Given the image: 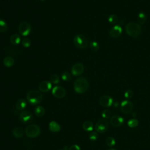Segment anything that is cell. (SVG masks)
Returning a JSON list of instances; mask_svg holds the SVG:
<instances>
[{
  "label": "cell",
  "instance_id": "6da1fadb",
  "mask_svg": "<svg viewBox=\"0 0 150 150\" xmlns=\"http://www.w3.org/2000/svg\"><path fill=\"white\" fill-rule=\"evenodd\" d=\"M125 30L127 34L132 38H138L142 32L141 25L135 22H128L125 27Z\"/></svg>",
  "mask_w": 150,
  "mask_h": 150
},
{
  "label": "cell",
  "instance_id": "7a4b0ae2",
  "mask_svg": "<svg viewBox=\"0 0 150 150\" xmlns=\"http://www.w3.org/2000/svg\"><path fill=\"white\" fill-rule=\"evenodd\" d=\"M43 99V95L41 91L36 89L29 91L26 94V100L29 104L36 105L41 102Z\"/></svg>",
  "mask_w": 150,
  "mask_h": 150
},
{
  "label": "cell",
  "instance_id": "3957f363",
  "mask_svg": "<svg viewBox=\"0 0 150 150\" xmlns=\"http://www.w3.org/2000/svg\"><path fill=\"white\" fill-rule=\"evenodd\" d=\"M73 87L76 93L83 94L87 91L89 88V82L85 77H79L75 80Z\"/></svg>",
  "mask_w": 150,
  "mask_h": 150
},
{
  "label": "cell",
  "instance_id": "277c9868",
  "mask_svg": "<svg viewBox=\"0 0 150 150\" xmlns=\"http://www.w3.org/2000/svg\"><path fill=\"white\" fill-rule=\"evenodd\" d=\"M75 45L79 49H85L89 45L87 38L82 34L76 35L73 39Z\"/></svg>",
  "mask_w": 150,
  "mask_h": 150
},
{
  "label": "cell",
  "instance_id": "5b68a950",
  "mask_svg": "<svg viewBox=\"0 0 150 150\" xmlns=\"http://www.w3.org/2000/svg\"><path fill=\"white\" fill-rule=\"evenodd\" d=\"M41 133V129L38 126L31 124L25 129V134L29 138H35L38 137Z\"/></svg>",
  "mask_w": 150,
  "mask_h": 150
},
{
  "label": "cell",
  "instance_id": "8992f818",
  "mask_svg": "<svg viewBox=\"0 0 150 150\" xmlns=\"http://www.w3.org/2000/svg\"><path fill=\"white\" fill-rule=\"evenodd\" d=\"M109 124L107 120L101 118L98 120L95 125L96 131L99 133H104L107 131L108 128Z\"/></svg>",
  "mask_w": 150,
  "mask_h": 150
},
{
  "label": "cell",
  "instance_id": "52a82bcc",
  "mask_svg": "<svg viewBox=\"0 0 150 150\" xmlns=\"http://www.w3.org/2000/svg\"><path fill=\"white\" fill-rule=\"evenodd\" d=\"M19 34L24 36H26L31 32V26L28 22L22 21L19 24L18 26Z\"/></svg>",
  "mask_w": 150,
  "mask_h": 150
},
{
  "label": "cell",
  "instance_id": "ba28073f",
  "mask_svg": "<svg viewBox=\"0 0 150 150\" xmlns=\"http://www.w3.org/2000/svg\"><path fill=\"white\" fill-rule=\"evenodd\" d=\"M33 118L34 117L32 114L28 110L22 111L19 114L20 120L24 124L31 123L33 120Z\"/></svg>",
  "mask_w": 150,
  "mask_h": 150
},
{
  "label": "cell",
  "instance_id": "9c48e42d",
  "mask_svg": "<svg viewBox=\"0 0 150 150\" xmlns=\"http://www.w3.org/2000/svg\"><path fill=\"white\" fill-rule=\"evenodd\" d=\"M123 33V28L119 25H115L110 29L109 34L112 38L116 39L120 37Z\"/></svg>",
  "mask_w": 150,
  "mask_h": 150
},
{
  "label": "cell",
  "instance_id": "30bf717a",
  "mask_svg": "<svg viewBox=\"0 0 150 150\" xmlns=\"http://www.w3.org/2000/svg\"><path fill=\"white\" fill-rule=\"evenodd\" d=\"M52 93L57 98H62L66 96V92L63 87L56 86L52 89Z\"/></svg>",
  "mask_w": 150,
  "mask_h": 150
},
{
  "label": "cell",
  "instance_id": "8fae6325",
  "mask_svg": "<svg viewBox=\"0 0 150 150\" xmlns=\"http://www.w3.org/2000/svg\"><path fill=\"white\" fill-rule=\"evenodd\" d=\"M99 104L104 107H110L113 104V98L108 95H104L99 99Z\"/></svg>",
  "mask_w": 150,
  "mask_h": 150
},
{
  "label": "cell",
  "instance_id": "7c38bea8",
  "mask_svg": "<svg viewBox=\"0 0 150 150\" xmlns=\"http://www.w3.org/2000/svg\"><path fill=\"white\" fill-rule=\"evenodd\" d=\"M121 110L124 114L130 113L133 108V104L131 102L127 100H124L121 103Z\"/></svg>",
  "mask_w": 150,
  "mask_h": 150
},
{
  "label": "cell",
  "instance_id": "4fadbf2b",
  "mask_svg": "<svg viewBox=\"0 0 150 150\" xmlns=\"http://www.w3.org/2000/svg\"><path fill=\"white\" fill-rule=\"evenodd\" d=\"M85 70L84 66L81 63H76L73 65L71 69V73L73 76H77L81 75Z\"/></svg>",
  "mask_w": 150,
  "mask_h": 150
},
{
  "label": "cell",
  "instance_id": "5bb4252c",
  "mask_svg": "<svg viewBox=\"0 0 150 150\" xmlns=\"http://www.w3.org/2000/svg\"><path fill=\"white\" fill-rule=\"evenodd\" d=\"M124 118L117 115H114L111 117L110 120V123L111 125L114 127H119L122 126L124 123Z\"/></svg>",
  "mask_w": 150,
  "mask_h": 150
},
{
  "label": "cell",
  "instance_id": "9a60e30c",
  "mask_svg": "<svg viewBox=\"0 0 150 150\" xmlns=\"http://www.w3.org/2000/svg\"><path fill=\"white\" fill-rule=\"evenodd\" d=\"M51 88H52V83L50 82L46 81H42L39 85V91H41V92H44V93L48 92L51 89Z\"/></svg>",
  "mask_w": 150,
  "mask_h": 150
},
{
  "label": "cell",
  "instance_id": "2e32d148",
  "mask_svg": "<svg viewBox=\"0 0 150 150\" xmlns=\"http://www.w3.org/2000/svg\"><path fill=\"white\" fill-rule=\"evenodd\" d=\"M61 126L55 121H52L49 124V130L53 133H57L61 130Z\"/></svg>",
  "mask_w": 150,
  "mask_h": 150
},
{
  "label": "cell",
  "instance_id": "e0dca14e",
  "mask_svg": "<svg viewBox=\"0 0 150 150\" xmlns=\"http://www.w3.org/2000/svg\"><path fill=\"white\" fill-rule=\"evenodd\" d=\"M26 102L23 98L18 100L15 104V108L19 111H22L26 107Z\"/></svg>",
  "mask_w": 150,
  "mask_h": 150
},
{
  "label": "cell",
  "instance_id": "ac0fdd59",
  "mask_svg": "<svg viewBox=\"0 0 150 150\" xmlns=\"http://www.w3.org/2000/svg\"><path fill=\"white\" fill-rule=\"evenodd\" d=\"M35 114L38 117H42L45 114V109L41 106H36L34 110Z\"/></svg>",
  "mask_w": 150,
  "mask_h": 150
},
{
  "label": "cell",
  "instance_id": "d6986e66",
  "mask_svg": "<svg viewBox=\"0 0 150 150\" xmlns=\"http://www.w3.org/2000/svg\"><path fill=\"white\" fill-rule=\"evenodd\" d=\"M13 135L17 138H22L24 135L23 129L21 127H15L13 130Z\"/></svg>",
  "mask_w": 150,
  "mask_h": 150
},
{
  "label": "cell",
  "instance_id": "ffe728a7",
  "mask_svg": "<svg viewBox=\"0 0 150 150\" xmlns=\"http://www.w3.org/2000/svg\"><path fill=\"white\" fill-rule=\"evenodd\" d=\"M9 41L12 45H18L20 42H21V37L19 36L18 34H13L9 38Z\"/></svg>",
  "mask_w": 150,
  "mask_h": 150
},
{
  "label": "cell",
  "instance_id": "44dd1931",
  "mask_svg": "<svg viewBox=\"0 0 150 150\" xmlns=\"http://www.w3.org/2000/svg\"><path fill=\"white\" fill-rule=\"evenodd\" d=\"M82 127L86 131H92L94 128L93 123L89 120L85 121L82 124Z\"/></svg>",
  "mask_w": 150,
  "mask_h": 150
},
{
  "label": "cell",
  "instance_id": "7402d4cb",
  "mask_svg": "<svg viewBox=\"0 0 150 150\" xmlns=\"http://www.w3.org/2000/svg\"><path fill=\"white\" fill-rule=\"evenodd\" d=\"M3 63L5 66L10 67L14 65V60L12 57L7 56L5 57L3 60Z\"/></svg>",
  "mask_w": 150,
  "mask_h": 150
},
{
  "label": "cell",
  "instance_id": "603a6c76",
  "mask_svg": "<svg viewBox=\"0 0 150 150\" xmlns=\"http://www.w3.org/2000/svg\"><path fill=\"white\" fill-rule=\"evenodd\" d=\"M147 20L146 14L144 13H139L137 17V21L139 25H143L145 22Z\"/></svg>",
  "mask_w": 150,
  "mask_h": 150
},
{
  "label": "cell",
  "instance_id": "cb8c5ba5",
  "mask_svg": "<svg viewBox=\"0 0 150 150\" xmlns=\"http://www.w3.org/2000/svg\"><path fill=\"white\" fill-rule=\"evenodd\" d=\"M108 22L112 24H116L118 22V18L116 14H112L110 15L108 18Z\"/></svg>",
  "mask_w": 150,
  "mask_h": 150
},
{
  "label": "cell",
  "instance_id": "d4e9b609",
  "mask_svg": "<svg viewBox=\"0 0 150 150\" xmlns=\"http://www.w3.org/2000/svg\"><path fill=\"white\" fill-rule=\"evenodd\" d=\"M138 120L135 118H133L128 121L127 125L130 128H135L138 126Z\"/></svg>",
  "mask_w": 150,
  "mask_h": 150
},
{
  "label": "cell",
  "instance_id": "484cf974",
  "mask_svg": "<svg viewBox=\"0 0 150 150\" xmlns=\"http://www.w3.org/2000/svg\"><path fill=\"white\" fill-rule=\"evenodd\" d=\"M50 82L51 83L56 85L60 82V79L57 75L53 74L50 77Z\"/></svg>",
  "mask_w": 150,
  "mask_h": 150
},
{
  "label": "cell",
  "instance_id": "4316f807",
  "mask_svg": "<svg viewBox=\"0 0 150 150\" xmlns=\"http://www.w3.org/2000/svg\"><path fill=\"white\" fill-rule=\"evenodd\" d=\"M8 29V25L5 21L0 19V32H5Z\"/></svg>",
  "mask_w": 150,
  "mask_h": 150
},
{
  "label": "cell",
  "instance_id": "83f0119b",
  "mask_svg": "<svg viewBox=\"0 0 150 150\" xmlns=\"http://www.w3.org/2000/svg\"><path fill=\"white\" fill-rule=\"evenodd\" d=\"M5 51H7V53H8L9 55H17L18 54L17 49L13 48V47H11V46H7V49H5Z\"/></svg>",
  "mask_w": 150,
  "mask_h": 150
},
{
  "label": "cell",
  "instance_id": "f1b7e54d",
  "mask_svg": "<svg viewBox=\"0 0 150 150\" xmlns=\"http://www.w3.org/2000/svg\"><path fill=\"white\" fill-rule=\"evenodd\" d=\"M99 44L95 41H93L90 44V48L93 52H97L99 49Z\"/></svg>",
  "mask_w": 150,
  "mask_h": 150
},
{
  "label": "cell",
  "instance_id": "f546056e",
  "mask_svg": "<svg viewBox=\"0 0 150 150\" xmlns=\"http://www.w3.org/2000/svg\"><path fill=\"white\" fill-rule=\"evenodd\" d=\"M106 143L108 147H113L116 144L115 139L112 137H108L107 138Z\"/></svg>",
  "mask_w": 150,
  "mask_h": 150
},
{
  "label": "cell",
  "instance_id": "4dcf8cb0",
  "mask_svg": "<svg viewBox=\"0 0 150 150\" xmlns=\"http://www.w3.org/2000/svg\"><path fill=\"white\" fill-rule=\"evenodd\" d=\"M102 117L104 119H108V118H111V116H112V113L109 110H104L103 111L102 114Z\"/></svg>",
  "mask_w": 150,
  "mask_h": 150
},
{
  "label": "cell",
  "instance_id": "1f68e13d",
  "mask_svg": "<svg viewBox=\"0 0 150 150\" xmlns=\"http://www.w3.org/2000/svg\"><path fill=\"white\" fill-rule=\"evenodd\" d=\"M22 45L25 48H29L30 46L31 45V40H30L29 38H24L22 42Z\"/></svg>",
  "mask_w": 150,
  "mask_h": 150
},
{
  "label": "cell",
  "instance_id": "d6a6232c",
  "mask_svg": "<svg viewBox=\"0 0 150 150\" xmlns=\"http://www.w3.org/2000/svg\"><path fill=\"white\" fill-rule=\"evenodd\" d=\"M62 79L63 81L67 82L69 81L71 79V75L69 72H65L62 74Z\"/></svg>",
  "mask_w": 150,
  "mask_h": 150
},
{
  "label": "cell",
  "instance_id": "836d02e7",
  "mask_svg": "<svg viewBox=\"0 0 150 150\" xmlns=\"http://www.w3.org/2000/svg\"><path fill=\"white\" fill-rule=\"evenodd\" d=\"M98 135L97 132L92 131L89 135V139H91L92 141H95L98 139Z\"/></svg>",
  "mask_w": 150,
  "mask_h": 150
},
{
  "label": "cell",
  "instance_id": "e575fe53",
  "mask_svg": "<svg viewBox=\"0 0 150 150\" xmlns=\"http://www.w3.org/2000/svg\"><path fill=\"white\" fill-rule=\"evenodd\" d=\"M133 96V92L131 91V90H127V91H126V92L124 93V97L127 99L132 98Z\"/></svg>",
  "mask_w": 150,
  "mask_h": 150
},
{
  "label": "cell",
  "instance_id": "d590c367",
  "mask_svg": "<svg viewBox=\"0 0 150 150\" xmlns=\"http://www.w3.org/2000/svg\"><path fill=\"white\" fill-rule=\"evenodd\" d=\"M69 150H81V147H80L78 145L75 144L70 147Z\"/></svg>",
  "mask_w": 150,
  "mask_h": 150
},
{
  "label": "cell",
  "instance_id": "8d00e7d4",
  "mask_svg": "<svg viewBox=\"0 0 150 150\" xmlns=\"http://www.w3.org/2000/svg\"><path fill=\"white\" fill-rule=\"evenodd\" d=\"M69 148L68 146H67V145H65V146L63 147V149H64V150H69Z\"/></svg>",
  "mask_w": 150,
  "mask_h": 150
},
{
  "label": "cell",
  "instance_id": "74e56055",
  "mask_svg": "<svg viewBox=\"0 0 150 150\" xmlns=\"http://www.w3.org/2000/svg\"><path fill=\"white\" fill-rule=\"evenodd\" d=\"M136 114H135V113H133V117H136Z\"/></svg>",
  "mask_w": 150,
  "mask_h": 150
},
{
  "label": "cell",
  "instance_id": "f35d334b",
  "mask_svg": "<svg viewBox=\"0 0 150 150\" xmlns=\"http://www.w3.org/2000/svg\"><path fill=\"white\" fill-rule=\"evenodd\" d=\"M40 1H42V2H44V1H45V0H40Z\"/></svg>",
  "mask_w": 150,
  "mask_h": 150
},
{
  "label": "cell",
  "instance_id": "ab89813d",
  "mask_svg": "<svg viewBox=\"0 0 150 150\" xmlns=\"http://www.w3.org/2000/svg\"><path fill=\"white\" fill-rule=\"evenodd\" d=\"M108 150H116V149H109Z\"/></svg>",
  "mask_w": 150,
  "mask_h": 150
},
{
  "label": "cell",
  "instance_id": "60d3db41",
  "mask_svg": "<svg viewBox=\"0 0 150 150\" xmlns=\"http://www.w3.org/2000/svg\"><path fill=\"white\" fill-rule=\"evenodd\" d=\"M37 1H40V0H37Z\"/></svg>",
  "mask_w": 150,
  "mask_h": 150
},
{
  "label": "cell",
  "instance_id": "b9f144b4",
  "mask_svg": "<svg viewBox=\"0 0 150 150\" xmlns=\"http://www.w3.org/2000/svg\"><path fill=\"white\" fill-rule=\"evenodd\" d=\"M60 150H64V149H60Z\"/></svg>",
  "mask_w": 150,
  "mask_h": 150
}]
</instances>
